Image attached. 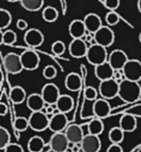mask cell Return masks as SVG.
Listing matches in <instances>:
<instances>
[{
  "instance_id": "cell-1",
  "label": "cell",
  "mask_w": 141,
  "mask_h": 152,
  "mask_svg": "<svg viewBox=\"0 0 141 152\" xmlns=\"http://www.w3.org/2000/svg\"><path fill=\"white\" fill-rule=\"evenodd\" d=\"M118 96L123 102L127 104L137 102L141 97V86L139 82L125 79L119 84Z\"/></svg>"
},
{
  "instance_id": "cell-2",
  "label": "cell",
  "mask_w": 141,
  "mask_h": 152,
  "mask_svg": "<svg viewBox=\"0 0 141 152\" xmlns=\"http://www.w3.org/2000/svg\"><path fill=\"white\" fill-rule=\"evenodd\" d=\"M108 52H107V48L104 46H101L99 44L90 45L88 47V51L85 58L87 61L91 64V65L95 66L99 65L101 63L108 61Z\"/></svg>"
},
{
  "instance_id": "cell-3",
  "label": "cell",
  "mask_w": 141,
  "mask_h": 152,
  "mask_svg": "<svg viewBox=\"0 0 141 152\" xmlns=\"http://www.w3.org/2000/svg\"><path fill=\"white\" fill-rule=\"evenodd\" d=\"M2 66L5 72L10 75H18L24 69L21 61V56L16 53H8L2 57Z\"/></svg>"
},
{
  "instance_id": "cell-4",
  "label": "cell",
  "mask_w": 141,
  "mask_h": 152,
  "mask_svg": "<svg viewBox=\"0 0 141 152\" xmlns=\"http://www.w3.org/2000/svg\"><path fill=\"white\" fill-rule=\"evenodd\" d=\"M29 119V127L35 132H44L45 129L49 128V119L48 115L43 111H37V112H31Z\"/></svg>"
},
{
  "instance_id": "cell-5",
  "label": "cell",
  "mask_w": 141,
  "mask_h": 152,
  "mask_svg": "<svg viewBox=\"0 0 141 152\" xmlns=\"http://www.w3.org/2000/svg\"><path fill=\"white\" fill-rule=\"evenodd\" d=\"M119 84L114 79H108V80L101 81L99 85V93L103 98L106 99H112V98L118 96Z\"/></svg>"
},
{
  "instance_id": "cell-6",
  "label": "cell",
  "mask_w": 141,
  "mask_h": 152,
  "mask_svg": "<svg viewBox=\"0 0 141 152\" xmlns=\"http://www.w3.org/2000/svg\"><path fill=\"white\" fill-rule=\"evenodd\" d=\"M125 78L139 82L141 80V61L138 59H129L123 68Z\"/></svg>"
},
{
  "instance_id": "cell-7",
  "label": "cell",
  "mask_w": 141,
  "mask_h": 152,
  "mask_svg": "<svg viewBox=\"0 0 141 152\" xmlns=\"http://www.w3.org/2000/svg\"><path fill=\"white\" fill-rule=\"evenodd\" d=\"M95 39L97 44L104 46L106 48L112 46L115 40V34L110 26H102L97 32L95 33Z\"/></svg>"
},
{
  "instance_id": "cell-8",
  "label": "cell",
  "mask_w": 141,
  "mask_h": 152,
  "mask_svg": "<svg viewBox=\"0 0 141 152\" xmlns=\"http://www.w3.org/2000/svg\"><path fill=\"white\" fill-rule=\"evenodd\" d=\"M21 56V61H22L23 68L25 70H35L40 65V56L38 54L33 50H25L22 54H20Z\"/></svg>"
},
{
  "instance_id": "cell-9",
  "label": "cell",
  "mask_w": 141,
  "mask_h": 152,
  "mask_svg": "<svg viewBox=\"0 0 141 152\" xmlns=\"http://www.w3.org/2000/svg\"><path fill=\"white\" fill-rule=\"evenodd\" d=\"M49 146L53 152H65L69 149L70 141L65 132H54L50 139Z\"/></svg>"
},
{
  "instance_id": "cell-10",
  "label": "cell",
  "mask_w": 141,
  "mask_h": 152,
  "mask_svg": "<svg viewBox=\"0 0 141 152\" xmlns=\"http://www.w3.org/2000/svg\"><path fill=\"white\" fill-rule=\"evenodd\" d=\"M88 51V44L82 38H73L69 46L70 55L74 58H83L86 57Z\"/></svg>"
},
{
  "instance_id": "cell-11",
  "label": "cell",
  "mask_w": 141,
  "mask_h": 152,
  "mask_svg": "<svg viewBox=\"0 0 141 152\" xmlns=\"http://www.w3.org/2000/svg\"><path fill=\"white\" fill-rule=\"evenodd\" d=\"M44 34L40 30L36 28H30L28 29L24 34V42L29 48L35 49L38 48L44 42Z\"/></svg>"
},
{
  "instance_id": "cell-12",
  "label": "cell",
  "mask_w": 141,
  "mask_h": 152,
  "mask_svg": "<svg viewBox=\"0 0 141 152\" xmlns=\"http://www.w3.org/2000/svg\"><path fill=\"white\" fill-rule=\"evenodd\" d=\"M40 94H42L43 98L45 99L47 104H55L58 100L59 96L61 95L59 88L53 83H48V84L44 85Z\"/></svg>"
},
{
  "instance_id": "cell-13",
  "label": "cell",
  "mask_w": 141,
  "mask_h": 152,
  "mask_svg": "<svg viewBox=\"0 0 141 152\" xmlns=\"http://www.w3.org/2000/svg\"><path fill=\"white\" fill-rule=\"evenodd\" d=\"M93 114L98 118H107L109 115L111 114L112 110H111V106L108 102V99L106 98H97L93 100Z\"/></svg>"
},
{
  "instance_id": "cell-14",
  "label": "cell",
  "mask_w": 141,
  "mask_h": 152,
  "mask_svg": "<svg viewBox=\"0 0 141 152\" xmlns=\"http://www.w3.org/2000/svg\"><path fill=\"white\" fill-rule=\"evenodd\" d=\"M68 120L67 114L65 113H57L53 114L50 118V123H49V129L53 132H62L68 127Z\"/></svg>"
},
{
  "instance_id": "cell-15",
  "label": "cell",
  "mask_w": 141,
  "mask_h": 152,
  "mask_svg": "<svg viewBox=\"0 0 141 152\" xmlns=\"http://www.w3.org/2000/svg\"><path fill=\"white\" fill-rule=\"evenodd\" d=\"M102 143L99 136L87 134L81 142V148L83 152H99L101 150Z\"/></svg>"
},
{
  "instance_id": "cell-16",
  "label": "cell",
  "mask_w": 141,
  "mask_h": 152,
  "mask_svg": "<svg viewBox=\"0 0 141 152\" xmlns=\"http://www.w3.org/2000/svg\"><path fill=\"white\" fill-rule=\"evenodd\" d=\"M128 60H129V57L126 54V52L123 50H119V49L112 51L108 57V62L114 69H123Z\"/></svg>"
},
{
  "instance_id": "cell-17",
  "label": "cell",
  "mask_w": 141,
  "mask_h": 152,
  "mask_svg": "<svg viewBox=\"0 0 141 152\" xmlns=\"http://www.w3.org/2000/svg\"><path fill=\"white\" fill-rule=\"evenodd\" d=\"M65 134L70 144H81L83 138H84L82 127L80 125H78V124H70V125H68V127L65 130Z\"/></svg>"
},
{
  "instance_id": "cell-18",
  "label": "cell",
  "mask_w": 141,
  "mask_h": 152,
  "mask_svg": "<svg viewBox=\"0 0 141 152\" xmlns=\"http://www.w3.org/2000/svg\"><path fill=\"white\" fill-rule=\"evenodd\" d=\"M83 22L85 24V27L87 29V32H91V33H95L102 26H103V22L102 19L100 18L99 15L95 14V12H90L87 14L83 19Z\"/></svg>"
},
{
  "instance_id": "cell-19",
  "label": "cell",
  "mask_w": 141,
  "mask_h": 152,
  "mask_svg": "<svg viewBox=\"0 0 141 152\" xmlns=\"http://www.w3.org/2000/svg\"><path fill=\"white\" fill-rule=\"evenodd\" d=\"M26 104L31 112H37V111H43L47 104L40 93H31L30 95L27 96Z\"/></svg>"
},
{
  "instance_id": "cell-20",
  "label": "cell",
  "mask_w": 141,
  "mask_h": 152,
  "mask_svg": "<svg viewBox=\"0 0 141 152\" xmlns=\"http://www.w3.org/2000/svg\"><path fill=\"white\" fill-rule=\"evenodd\" d=\"M113 74H114V68L111 66V64L108 61L95 66V76L100 81L112 79Z\"/></svg>"
},
{
  "instance_id": "cell-21",
  "label": "cell",
  "mask_w": 141,
  "mask_h": 152,
  "mask_svg": "<svg viewBox=\"0 0 141 152\" xmlns=\"http://www.w3.org/2000/svg\"><path fill=\"white\" fill-rule=\"evenodd\" d=\"M69 33L72 38H82L87 33V29L83 20H73L69 25Z\"/></svg>"
},
{
  "instance_id": "cell-22",
  "label": "cell",
  "mask_w": 141,
  "mask_h": 152,
  "mask_svg": "<svg viewBox=\"0 0 141 152\" xmlns=\"http://www.w3.org/2000/svg\"><path fill=\"white\" fill-rule=\"evenodd\" d=\"M119 126L125 132H133L137 128V119L132 114H123L119 119Z\"/></svg>"
},
{
  "instance_id": "cell-23",
  "label": "cell",
  "mask_w": 141,
  "mask_h": 152,
  "mask_svg": "<svg viewBox=\"0 0 141 152\" xmlns=\"http://www.w3.org/2000/svg\"><path fill=\"white\" fill-rule=\"evenodd\" d=\"M65 86L70 91H79L81 89V86H82V80H81L80 75H78L77 72H70L65 77Z\"/></svg>"
},
{
  "instance_id": "cell-24",
  "label": "cell",
  "mask_w": 141,
  "mask_h": 152,
  "mask_svg": "<svg viewBox=\"0 0 141 152\" xmlns=\"http://www.w3.org/2000/svg\"><path fill=\"white\" fill-rule=\"evenodd\" d=\"M55 104H56V108L61 113L68 114L74 108V99L72 96L68 95V94H61Z\"/></svg>"
},
{
  "instance_id": "cell-25",
  "label": "cell",
  "mask_w": 141,
  "mask_h": 152,
  "mask_svg": "<svg viewBox=\"0 0 141 152\" xmlns=\"http://www.w3.org/2000/svg\"><path fill=\"white\" fill-rule=\"evenodd\" d=\"M10 102L15 104H22V102H24L25 100L27 99L26 91L21 86H14L10 89Z\"/></svg>"
},
{
  "instance_id": "cell-26",
  "label": "cell",
  "mask_w": 141,
  "mask_h": 152,
  "mask_svg": "<svg viewBox=\"0 0 141 152\" xmlns=\"http://www.w3.org/2000/svg\"><path fill=\"white\" fill-rule=\"evenodd\" d=\"M44 147L45 141L40 136H33L32 138L29 139L28 143H27V148H28L29 152H42Z\"/></svg>"
},
{
  "instance_id": "cell-27",
  "label": "cell",
  "mask_w": 141,
  "mask_h": 152,
  "mask_svg": "<svg viewBox=\"0 0 141 152\" xmlns=\"http://www.w3.org/2000/svg\"><path fill=\"white\" fill-rule=\"evenodd\" d=\"M87 128H88V134L100 136L104 132V123L101 118L95 117L89 121V123L87 124Z\"/></svg>"
},
{
  "instance_id": "cell-28",
  "label": "cell",
  "mask_w": 141,
  "mask_h": 152,
  "mask_svg": "<svg viewBox=\"0 0 141 152\" xmlns=\"http://www.w3.org/2000/svg\"><path fill=\"white\" fill-rule=\"evenodd\" d=\"M108 138L111 143L114 144H120L125 139V132L121 129L120 126H115L109 130Z\"/></svg>"
},
{
  "instance_id": "cell-29",
  "label": "cell",
  "mask_w": 141,
  "mask_h": 152,
  "mask_svg": "<svg viewBox=\"0 0 141 152\" xmlns=\"http://www.w3.org/2000/svg\"><path fill=\"white\" fill-rule=\"evenodd\" d=\"M21 6L27 12H37L42 10L44 0H20Z\"/></svg>"
},
{
  "instance_id": "cell-30",
  "label": "cell",
  "mask_w": 141,
  "mask_h": 152,
  "mask_svg": "<svg viewBox=\"0 0 141 152\" xmlns=\"http://www.w3.org/2000/svg\"><path fill=\"white\" fill-rule=\"evenodd\" d=\"M58 10H56L55 7L53 6L49 5V6H46V7L43 10V12H42V17L46 22L48 23H53L58 19Z\"/></svg>"
},
{
  "instance_id": "cell-31",
  "label": "cell",
  "mask_w": 141,
  "mask_h": 152,
  "mask_svg": "<svg viewBox=\"0 0 141 152\" xmlns=\"http://www.w3.org/2000/svg\"><path fill=\"white\" fill-rule=\"evenodd\" d=\"M17 42V33L12 30L1 31V44L6 46H12Z\"/></svg>"
},
{
  "instance_id": "cell-32",
  "label": "cell",
  "mask_w": 141,
  "mask_h": 152,
  "mask_svg": "<svg viewBox=\"0 0 141 152\" xmlns=\"http://www.w3.org/2000/svg\"><path fill=\"white\" fill-rule=\"evenodd\" d=\"M12 23V15L7 10L1 8L0 10V28L1 30L6 29Z\"/></svg>"
},
{
  "instance_id": "cell-33",
  "label": "cell",
  "mask_w": 141,
  "mask_h": 152,
  "mask_svg": "<svg viewBox=\"0 0 141 152\" xmlns=\"http://www.w3.org/2000/svg\"><path fill=\"white\" fill-rule=\"evenodd\" d=\"M12 126L17 132H25L29 127V119L25 117H16L12 122Z\"/></svg>"
},
{
  "instance_id": "cell-34",
  "label": "cell",
  "mask_w": 141,
  "mask_h": 152,
  "mask_svg": "<svg viewBox=\"0 0 141 152\" xmlns=\"http://www.w3.org/2000/svg\"><path fill=\"white\" fill-rule=\"evenodd\" d=\"M105 21L108 26H115L119 23L120 21V16L117 14L115 10H109L106 14Z\"/></svg>"
},
{
  "instance_id": "cell-35",
  "label": "cell",
  "mask_w": 141,
  "mask_h": 152,
  "mask_svg": "<svg viewBox=\"0 0 141 152\" xmlns=\"http://www.w3.org/2000/svg\"><path fill=\"white\" fill-rule=\"evenodd\" d=\"M8 144H10V134L5 127H0V148L4 149Z\"/></svg>"
},
{
  "instance_id": "cell-36",
  "label": "cell",
  "mask_w": 141,
  "mask_h": 152,
  "mask_svg": "<svg viewBox=\"0 0 141 152\" xmlns=\"http://www.w3.org/2000/svg\"><path fill=\"white\" fill-rule=\"evenodd\" d=\"M51 51L56 56H60L65 52V45L61 40H55L51 46Z\"/></svg>"
},
{
  "instance_id": "cell-37",
  "label": "cell",
  "mask_w": 141,
  "mask_h": 152,
  "mask_svg": "<svg viewBox=\"0 0 141 152\" xmlns=\"http://www.w3.org/2000/svg\"><path fill=\"white\" fill-rule=\"evenodd\" d=\"M43 76H44L45 79H48V80H52V79L56 78L57 70L55 68V66L53 65L45 66V68L43 69Z\"/></svg>"
},
{
  "instance_id": "cell-38",
  "label": "cell",
  "mask_w": 141,
  "mask_h": 152,
  "mask_svg": "<svg viewBox=\"0 0 141 152\" xmlns=\"http://www.w3.org/2000/svg\"><path fill=\"white\" fill-rule=\"evenodd\" d=\"M99 91L93 86H87L84 90V96L87 100H95L98 98Z\"/></svg>"
},
{
  "instance_id": "cell-39",
  "label": "cell",
  "mask_w": 141,
  "mask_h": 152,
  "mask_svg": "<svg viewBox=\"0 0 141 152\" xmlns=\"http://www.w3.org/2000/svg\"><path fill=\"white\" fill-rule=\"evenodd\" d=\"M104 4L109 10H115L119 7L120 0H104Z\"/></svg>"
},
{
  "instance_id": "cell-40",
  "label": "cell",
  "mask_w": 141,
  "mask_h": 152,
  "mask_svg": "<svg viewBox=\"0 0 141 152\" xmlns=\"http://www.w3.org/2000/svg\"><path fill=\"white\" fill-rule=\"evenodd\" d=\"M4 152H24V149L21 145L16 143H10L3 149Z\"/></svg>"
},
{
  "instance_id": "cell-41",
  "label": "cell",
  "mask_w": 141,
  "mask_h": 152,
  "mask_svg": "<svg viewBox=\"0 0 141 152\" xmlns=\"http://www.w3.org/2000/svg\"><path fill=\"white\" fill-rule=\"evenodd\" d=\"M106 152H123V147L120 146V144H114V143H111L110 146L107 148Z\"/></svg>"
},
{
  "instance_id": "cell-42",
  "label": "cell",
  "mask_w": 141,
  "mask_h": 152,
  "mask_svg": "<svg viewBox=\"0 0 141 152\" xmlns=\"http://www.w3.org/2000/svg\"><path fill=\"white\" fill-rule=\"evenodd\" d=\"M17 28L20 29V30H26L28 28V23L23 19H19L17 21Z\"/></svg>"
},
{
  "instance_id": "cell-43",
  "label": "cell",
  "mask_w": 141,
  "mask_h": 152,
  "mask_svg": "<svg viewBox=\"0 0 141 152\" xmlns=\"http://www.w3.org/2000/svg\"><path fill=\"white\" fill-rule=\"evenodd\" d=\"M5 112H6V108L4 109V104H1V115L2 116L5 114Z\"/></svg>"
},
{
  "instance_id": "cell-44",
  "label": "cell",
  "mask_w": 141,
  "mask_h": 152,
  "mask_svg": "<svg viewBox=\"0 0 141 152\" xmlns=\"http://www.w3.org/2000/svg\"><path fill=\"white\" fill-rule=\"evenodd\" d=\"M137 8L139 10V12L141 14V0H138L137 1Z\"/></svg>"
},
{
  "instance_id": "cell-45",
  "label": "cell",
  "mask_w": 141,
  "mask_h": 152,
  "mask_svg": "<svg viewBox=\"0 0 141 152\" xmlns=\"http://www.w3.org/2000/svg\"><path fill=\"white\" fill-rule=\"evenodd\" d=\"M8 2H18V1H20V0H7Z\"/></svg>"
},
{
  "instance_id": "cell-46",
  "label": "cell",
  "mask_w": 141,
  "mask_h": 152,
  "mask_svg": "<svg viewBox=\"0 0 141 152\" xmlns=\"http://www.w3.org/2000/svg\"><path fill=\"white\" fill-rule=\"evenodd\" d=\"M139 42H141V32H140V33H139Z\"/></svg>"
},
{
  "instance_id": "cell-47",
  "label": "cell",
  "mask_w": 141,
  "mask_h": 152,
  "mask_svg": "<svg viewBox=\"0 0 141 152\" xmlns=\"http://www.w3.org/2000/svg\"><path fill=\"white\" fill-rule=\"evenodd\" d=\"M65 152H70V151H68V150H67V151H65Z\"/></svg>"
}]
</instances>
